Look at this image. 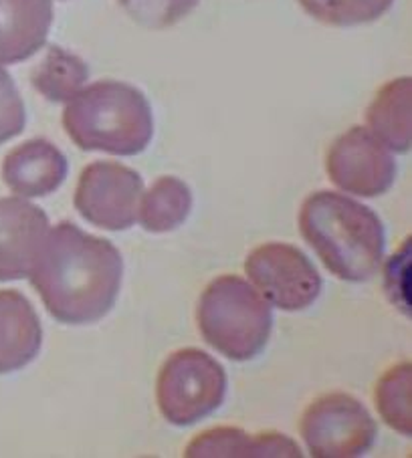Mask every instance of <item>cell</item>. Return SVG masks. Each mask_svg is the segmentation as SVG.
<instances>
[{
	"label": "cell",
	"instance_id": "1",
	"mask_svg": "<svg viewBox=\"0 0 412 458\" xmlns=\"http://www.w3.org/2000/svg\"><path fill=\"white\" fill-rule=\"evenodd\" d=\"M122 277L120 250L73 223L49 226L29 271L47 311L67 326L106 318L120 295Z\"/></svg>",
	"mask_w": 412,
	"mask_h": 458
},
{
	"label": "cell",
	"instance_id": "2",
	"mask_svg": "<svg viewBox=\"0 0 412 458\" xmlns=\"http://www.w3.org/2000/svg\"><path fill=\"white\" fill-rule=\"evenodd\" d=\"M299 231L338 279L368 281L382 265V220L350 196L330 191L309 194L299 210Z\"/></svg>",
	"mask_w": 412,
	"mask_h": 458
},
{
	"label": "cell",
	"instance_id": "3",
	"mask_svg": "<svg viewBox=\"0 0 412 458\" xmlns=\"http://www.w3.org/2000/svg\"><path fill=\"white\" fill-rule=\"evenodd\" d=\"M63 128L83 152L136 156L154 136V115L144 93L103 79L83 87L63 112Z\"/></svg>",
	"mask_w": 412,
	"mask_h": 458
},
{
	"label": "cell",
	"instance_id": "4",
	"mask_svg": "<svg viewBox=\"0 0 412 458\" xmlns=\"http://www.w3.org/2000/svg\"><path fill=\"white\" fill-rule=\"evenodd\" d=\"M196 323L212 350L233 361H249L265 350L273 311L249 281L223 275L202 291L196 305Z\"/></svg>",
	"mask_w": 412,
	"mask_h": 458
},
{
	"label": "cell",
	"instance_id": "5",
	"mask_svg": "<svg viewBox=\"0 0 412 458\" xmlns=\"http://www.w3.org/2000/svg\"><path fill=\"white\" fill-rule=\"evenodd\" d=\"M225 396V368L196 347L174 352L158 372V408L174 426H190L202 420L220 408Z\"/></svg>",
	"mask_w": 412,
	"mask_h": 458
},
{
	"label": "cell",
	"instance_id": "6",
	"mask_svg": "<svg viewBox=\"0 0 412 458\" xmlns=\"http://www.w3.org/2000/svg\"><path fill=\"white\" fill-rule=\"evenodd\" d=\"M301 438L313 458H354L366 454L376 440V422L350 394L331 392L301 416Z\"/></svg>",
	"mask_w": 412,
	"mask_h": 458
},
{
	"label": "cell",
	"instance_id": "7",
	"mask_svg": "<svg viewBox=\"0 0 412 458\" xmlns=\"http://www.w3.org/2000/svg\"><path fill=\"white\" fill-rule=\"evenodd\" d=\"M245 273L269 305L288 313L307 310L322 293L318 268L288 242L261 244L245 260Z\"/></svg>",
	"mask_w": 412,
	"mask_h": 458
},
{
	"label": "cell",
	"instance_id": "8",
	"mask_svg": "<svg viewBox=\"0 0 412 458\" xmlns=\"http://www.w3.org/2000/svg\"><path fill=\"white\" fill-rule=\"evenodd\" d=\"M144 182L128 165L93 162L83 168L75 188V210L103 231H128L138 220Z\"/></svg>",
	"mask_w": 412,
	"mask_h": 458
},
{
	"label": "cell",
	"instance_id": "9",
	"mask_svg": "<svg viewBox=\"0 0 412 458\" xmlns=\"http://www.w3.org/2000/svg\"><path fill=\"white\" fill-rule=\"evenodd\" d=\"M328 178L346 194L376 199L391 191L396 178L392 152L368 128L354 125L326 154Z\"/></svg>",
	"mask_w": 412,
	"mask_h": 458
},
{
	"label": "cell",
	"instance_id": "10",
	"mask_svg": "<svg viewBox=\"0 0 412 458\" xmlns=\"http://www.w3.org/2000/svg\"><path fill=\"white\" fill-rule=\"evenodd\" d=\"M49 231L45 212L25 199H0V281L29 277Z\"/></svg>",
	"mask_w": 412,
	"mask_h": 458
},
{
	"label": "cell",
	"instance_id": "11",
	"mask_svg": "<svg viewBox=\"0 0 412 458\" xmlns=\"http://www.w3.org/2000/svg\"><path fill=\"white\" fill-rule=\"evenodd\" d=\"M67 178V160L47 140H29L13 149L3 162V180L21 199H43Z\"/></svg>",
	"mask_w": 412,
	"mask_h": 458
},
{
	"label": "cell",
	"instance_id": "12",
	"mask_svg": "<svg viewBox=\"0 0 412 458\" xmlns=\"http://www.w3.org/2000/svg\"><path fill=\"white\" fill-rule=\"evenodd\" d=\"M53 25V0H0V65L27 61Z\"/></svg>",
	"mask_w": 412,
	"mask_h": 458
},
{
	"label": "cell",
	"instance_id": "13",
	"mask_svg": "<svg viewBox=\"0 0 412 458\" xmlns=\"http://www.w3.org/2000/svg\"><path fill=\"white\" fill-rule=\"evenodd\" d=\"M186 458H299L301 448L288 434L259 432L220 426L198 434L185 448Z\"/></svg>",
	"mask_w": 412,
	"mask_h": 458
},
{
	"label": "cell",
	"instance_id": "14",
	"mask_svg": "<svg viewBox=\"0 0 412 458\" xmlns=\"http://www.w3.org/2000/svg\"><path fill=\"white\" fill-rule=\"evenodd\" d=\"M43 345V327L33 305L19 291H0V374L33 361Z\"/></svg>",
	"mask_w": 412,
	"mask_h": 458
},
{
	"label": "cell",
	"instance_id": "15",
	"mask_svg": "<svg viewBox=\"0 0 412 458\" xmlns=\"http://www.w3.org/2000/svg\"><path fill=\"white\" fill-rule=\"evenodd\" d=\"M410 109L412 81L410 77H399L380 87L366 112L368 130L378 141L396 154L410 149Z\"/></svg>",
	"mask_w": 412,
	"mask_h": 458
},
{
	"label": "cell",
	"instance_id": "16",
	"mask_svg": "<svg viewBox=\"0 0 412 458\" xmlns=\"http://www.w3.org/2000/svg\"><path fill=\"white\" fill-rule=\"evenodd\" d=\"M190 210L193 192L188 184L176 176H162L142 194L138 223L152 234L172 233L186 223Z\"/></svg>",
	"mask_w": 412,
	"mask_h": 458
},
{
	"label": "cell",
	"instance_id": "17",
	"mask_svg": "<svg viewBox=\"0 0 412 458\" xmlns=\"http://www.w3.org/2000/svg\"><path fill=\"white\" fill-rule=\"evenodd\" d=\"M87 79L90 67L85 61L59 45H51L43 61L30 71V83L51 104H67L83 89Z\"/></svg>",
	"mask_w": 412,
	"mask_h": 458
},
{
	"label": "cell",
	"instance_id": "18",
	"mask_svg": "<svg viewBox=\"0 0 412 458\" xmlns=\"http://www.w3.org/2000/svg\"><path fill=\"white\" fill-rule=\"evenodd\" d=\"M412 366L408 361L399 363L384 372L374 390L378 414L402 437L412 434Z\"/></svg>",
	"mask_w": 412,
	"mask_h": 458
},
{
	"label": "cell",
	"instance_id": "19",
	"mask_svg": "<svg viewBox=\"0 0 412 458\" xmlns=\"http://www.w3.org/2000/svg\"><path fill=\"white\" fill-rule=\"evenodd\" d=\"M299 4L322 25L358 27L384 17L394 0H299Z\"/></svg>",
	"mask_w": 412,
	"mask_h": 458
},
{
	"label": "cell",
	"instance_id": "20",
	"mask_svg": "<svg viewBox=\"0 0 412 458\" xmlns=\"http://www.w3.org/2000/svg\"><path fill=\"white\" fill-rule=\"evenodd\" d=\"M117 3L140 27L162 30L186 19L201 0H117Z\"/></svg>",
	"mask_w": 412,
	"mask_h": 458
},
{
	"label": "cell",
	"instance_id": "21",
	"mask_svg": "<svg viewBox=\"0 0 412 458\" xmlns=\"http://www.w3.org/2000/svg\"><path fill=\"white\" fill-rule=\"evenodd\" d=\"M25 104L13 77L0 67V144L17 138L25 130Z\"/></svg>",
	"mask_w": 412,
	"mask_h": 458
}]
</instances>
